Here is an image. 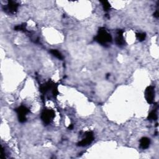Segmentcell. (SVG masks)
Segmentation results:
<instances>
[{
	"label": "cell",
	"instance_id": "cell-8",
	"mask_svg": "<svg viewBox=\"0 0 159 159\" xmlns=\"http://www.w3.org/2000/svg\"><path fill=\"white\" fill-rule=\"evenodd\" d=\"M124 31L119 29L117 31V36L116 37V43L118 46H122L125 44V40L123 37Z\"/></svg>",
	"mask_w": 159,
	"mask_h": 159
},
{
	"label": "cell",
	"instance_id": "cell-3",
	"mask_svg": "<svg viewBox=\"0 0 159 159\" xmlns=\"http://www.w3.org/2000/svg\"><path fill=\"white\" fill-rule=\"evenodd\" d=\"M16 111L18 114V119L20 122L23 123L26 121V115L29 112V110L28 107L24 106H21L17 109H16Z\"/></svg>",
	"mask_w": 159,
	"mask_h": 159
},
{
	"label": "cell",
	"instance_id": "cell-10",
	"mask_svg": "<svg viewBox=\"0 0 159 159\" xmlns=\"http://www.w3.org/2000/svg\"><path fill=\"white\" fill-rule=\"evenodd\" d=\"M158 118L156 110H153L150 112L147 117V119L149 121H156Z\"/></svg>",
	"mask_w": 159,
	"mask_h": 159
},
{
	"label": "cell",
	"instance_id": "cell-15",
	"mask_svg": "<svg viewBox=\"0 0 159 159\" xmlns=\"http://www.w3.org/2000/svg\"><path fill=\"white\" fill-rule=\"evenodd\" d=\"M154 17L156 18H158L159 17V14H158V11H157L154 14Z\"/></svg>",
	"mask_w": 159,
	"mask_h": 159
},
{
	"label": "cell",
	"instance_id": "cell-4",
	"mask_svg": "<svg viewBox=\"0 0 159 159\" xmlns=\"http://www.w3.org/2000/svg\"><path fill=\"white\" fill-rule=\"evenodd\" d=\"M155 88L152 86L148 87L145 91V96L147 102L149 104H152L155 99Z\"/></svg>",
	"mask_w": 159,
	"mask_h": 159
},
{
	"label": "cell",
	"instance_id": "cell-9",
	"mask_svg": "<svg viewBox=\"0 0 159 159\" xmlns=\"http://www.w3.org/2000/svg\"><path fill=\"white\" fill-rule=\"evenodd\" d=\"M150 144V140L148 137H142L140 140V147L142 149L149 148Z\"/></svg>",
	"mask_w": 159,
	"mask_h": 159
},
{
	"label": "cell",
	"instance_id": "cell-1",
	"mask_svg": "<svg viewBox=\"0 0 159 159\" xmlns=\"http://www.w3.org/2000/svg\"><path fill=\"white\" fill-rule=\"evenodd\" d=\"M95 40L99 44L106 47L112 42V37L105 28H100L98 30V34L95 37Z\"/></svg>",
	"mask_w": 159,
	"mask_h": 159
},
{
	"label": "cell",
	"instance_id": "cell-16",
	"mask_svg": "<svg viewBox=\"0 0 159 159\" xmlns=\"http://www.w3.org/2000/svg\"><path fill=\"white\" fill-rule=\"evenodd\" d=\"M73 128V124H70V125H69V129H72Z\"/></svg>",
	"mask_w": 159,
	"mask_h": 159
},
{
	"label": "cell",
	"instance_id": "cell-14",
	"mask_svg": "<svg viewBox=\"0 0 159 159\" xmlns=\"http://www.w3.org/2000/svg\"><path fill=\"white\" fill-rule=\"evenodd\" d=\"M26 24H21V25H18V26H16L14 28V29L16 31H26Z\"/></svg>",
	"mask_w": 159,
	"mask_h": 159
},
{
	"label": "cell",
	"instance_id": "cell-7",
	"mask_svg": "<svg viewBox=\"0 0 159 159\" xmlns=\"http://www.w3.org/2000/svg\"><path fill=\"white\" fill-rule=\"evenodd\" d=\"M57 85V84L54 83L51 80H49L46 83L42 85L40 87V91L43 94H45L47 91H48L49 90H52V89Z\"/></svg>",
	"mask_w": 159,
	"mask_h": 159
},
{
	"label": "cell",
	"instance_id": "cell-12",
	"mask_svg": "<svg viewBox=\"0 0 159 159\" xmlns=\"http://www.w3.org/2000/svg\"><path fill=\"white\" fill-rule=\"evenodd\" d=\"M101 3H102V4L103 5V9H104V10L105 11H109L111 9V4L108 1H102Z\"/></svg>",
	"mask_w": 159,
	"mask_h": 159
},
{
	"label": "cell",
	"instance_id": "cell-13",
	"mask_svg": "<svg viewBox=\"0 0 159 159\" xmlns=\"http://www.w3.org/2000/svg\"><path fill=\"white\" fill-rule=\"evenodd\" d=\"M136 37L140 42H142V41H144L146 39V34L144 32L136 33Z\"/></svg>",
	"mask_w": 159,
	"mask_h": 159
},
{
	"label": "cell",
	"instance_id": "cell-11",
	"mask_svg": "<svg viewBox=\"0 0 159 159\" xmlns=\"http://www.w3.org/2000/svg\"><path fill=\"white\" fill-rule=\"evenodd\" d=\"M51 53L56 58H58L59 60H62L63 57L62 56V55L61 54L60 52H59V51H58L56 49H52L51 51Z\"/></svg>",
	"mask_w": 159,
	"mask_h": 159
},
{
	"label": "cell",
	"instance_id": "cell-6",
	"mask_svg": "<svg viewBox=\"0 0 159 159\" xmlns=\"http://www.w3.org/2000/svg\"><path fill=\"white\" fill-rule=\"evenodd\" d=\"M19 4L16 1H9L7 6L5 7V11L11 14H14L18 11Z\"/></svg>",
	"mask_w": 159,
	"mask_h": 159
},
{
	"label": "cell",
	"instance_id": "cell-5",
	"mask_svg": "<svg viewBox=\"0 0 159 159\" xmlns=\"http://www.w3.org/2000/svg\"><path fill=\"white\" fill-rule=\"evenodd\" d=\"M85 136L86 137L85 139H83V140H81L77 144V145L78 146L84 147V146H88L89 144H90L93 141L94 135H93V133L92 132L88 131V132H85Z\"/></svg>",
	"mask_w": 159,
	"mask_h": 159
},
{
	"label": "cell",
	"instance_id": "cell-2",
	"mask_svg": "<svg viewBox=\"0 0 159 159\" xmlns=\"http://www.w3.org/2000/svg\"><path fill=\"white\" fill-rule=\"evenodd\" d=\"M55 112L52 110H44L41 114V119L44 124L51 123L55 118Z\"/></svg>",
	"mask_w": 159,
	"mask_h": 159
}]
</instances>
